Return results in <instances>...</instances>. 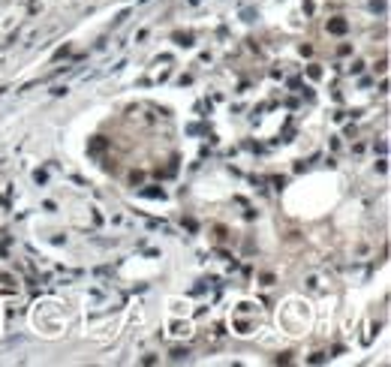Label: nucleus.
<instances>
[{
  "label": "nucleus",
  "instance_id": "nucleus-1",
  "mask_svg": "<svg viewBox=\"0 0 391 367\" xmlns=\"http://www.w3.org/2000/svg\"><path fill=\"white\" fill-rule=\"evenodd\" d=\"M328 30H334V33H343V30H346V21H331V25H328Z\"/></svg>",
  "mask_w": 391,
  "mask_h": 367
}]
</instances>
